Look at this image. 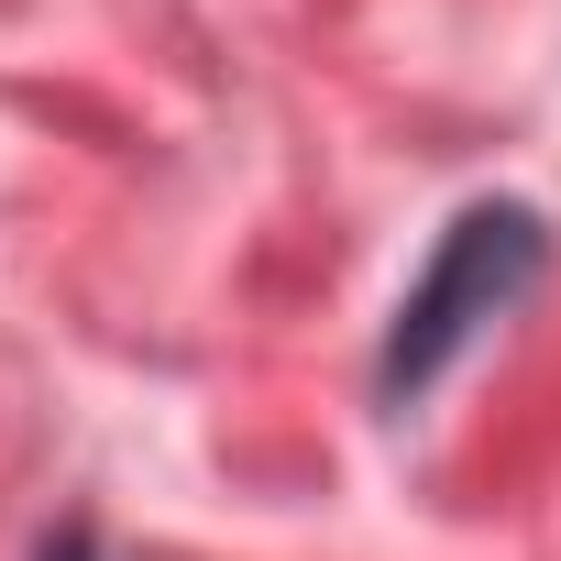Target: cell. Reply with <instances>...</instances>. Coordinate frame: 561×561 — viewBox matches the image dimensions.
Instances as JSON below:
<instances>
[{
  "label": "cell",
  "instance_id": "obj_2",
  "mask_svg": "<svg viewBox=\"0 0 561 561\" xmlns=\"http://www.w3.org/2000/svg\"><path fill=\"white\" fill-rule=\"evenodd\" d=\"M34 561H111V539H100V528H89V517H67V528H56V539H45V550H34Z\"/></svg>",
  "mask_w": 561,
  "mask_h": 561
},
{
  "label": "cell",
  "instance_id": "obj_1",
  "mask_svg": "<svg viewBox=\"0 0 561 561\" xmlns=\"http://www.w3.org/2000/svg\"><path fill=\"white\" fill-rule=\"evenodd\" d=\"M550 275V220L528 209V198H473L451 231H440V253L419 264V287L397 298V320H386V353H375V397L386 408H419L528 287Z\"/></svg>",
  "mask_w": 561,
  "mask_h": 561
}]
</instances>
